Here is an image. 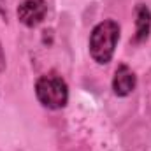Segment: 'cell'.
I'll use <instances>...</instances> for the list:
<instances>
[{
  "mask_svg": "<svg viewBox=\"0 0 151 151\" xmlns=\"http://www.w3.org/2000/svg\"><path fill=\"white\" fill-rule=\"evenodd\" d=\"M34 90L39 104L49 111H60L69 104V84L55 70L40 76Z\"/></svg>",
  "mask_w": 151,
  "mask_h": 151,
  "instance_id": "7a4b0ae2",
  "label": "cell"
},
{
  "mask_svg": "<svg viewBox=\"0 0 151 151\" xmlns=\"http://www.w3.org/2000/svg\"><path fill=\"white\" fill-rule=\"evenodd\" d=\"M121 37V27L114 19H104L97 23L88 39V51L97 65H107L113 62L116 46Z\"/></svg>",
  "mask_w": 151,
  "mask_h": 151,
  "instance_id": "6da1fadb",
  "label": "cell"
},
{
  "mask_svg": "<svg viewBox=\"0 0 151 151\" xmlns=\"http://www.w3.org/2000/svg\"><path fill=\"white\" fill-rule=\"evenodd\" d=\"M111 86H113V93L116 97L125 99V97L132 95L134 90L137 88V76L127 63H119L114 70Z\"/></svg>",
  "mask_w": 151,
  "mask_h": 151,
  "instance_id": "277c9868",
  "label": "cell"
},
{
  "mask_svg": "<svg viewBox=\"0 0 151 151\" xmlns=\"http://www.w3.org/2000/svg\"><path fill=\"white\" fill-rule=\"evenodd\" d=\"M151 34V11L148 5L139 4L135 7V34L132 42L134 44H142L150 39Z\"/></svg>",
  "mask_w": 151,
  "mask_h": 151,
  "instance_id": "5b68a950",
  "label": "cell"
},
{
  "mask_svg": "<svg viewBox=\"0 0 151 151\" xmlns=\"http://www.w3.org/2000/svg\"><path fill=\"white\" fill-rule=\"evenodd\" d=\"M5 69H7V58H5V53H4V47L0 42V74L5 72Z\"/></svg>",
  "mask_w": 151,
  "mask_h": 151,
  "instance_id": "52a82bcc",
  "label": "cell"
},
{
  "mask_svg": "<svg viewBox=\"0 0 151 151\" xmlns=\"http://www.w3.org/2000/svg\"><path fill=\"white\" fill-rule=\"evenodd\" d=\"M0 18L7 23L9 21V11H7V0H0Z\"/></svg>",
  "mask_w": 151,
  "mask_h": 151,
  "instance_id": "8992f818",
  "label": "cell"
},
{
  "mask_svg": "<svg viewBox=\"0 0 151 151\" xmlns=\"http://www.w3.org/2000/svg\"><path fill=\"white\" fill-rule=\"evenodd\" d=\"M47 11L49 5L46 0H21L16 9V14H18V21L23 27L35 28L46 19Z\"/></svg>",
  "mask_w": 151,
  "mask_h": 151,
  "instance_id": "3957f363",
  "label": "cell"
}]
</instances>
